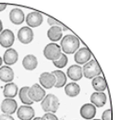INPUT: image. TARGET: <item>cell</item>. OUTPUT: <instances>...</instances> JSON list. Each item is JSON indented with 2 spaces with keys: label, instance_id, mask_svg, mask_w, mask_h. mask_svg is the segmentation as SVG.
<instances>
[{
  "label": "cell",
  "instance_id": "1",
  "mask_svg": "<svg viewBox=\"0 0 119 120\" xmlns=\"http://www.w3.org/2000/svg\"><path fill=\"white\" fill-rule=\"evenodd\" d=\"M79 47V40L72 34L66 35L61 40V48L66 54H74Z\"/></svg>",
  "mask_w": 119,
  "mask_h": 120
},
{
  "label": "cell",
  "instance_id": "2",
  "mask_svg": "<svg viewBox=\"0 0 119 120\" xmlns=\"http://www.w3.org/2000/svg\"><path fill=\"white\" fill-rule=\"evenodd\" d=\"M42 108L46 113H56L59 107V100L54 94L46 95L42 101Z\"/></svg>",
  "mask_w": 119,
  "mask_h": 120
},
{
  "label": "cell",
  "instance_id": "3",
  "mask_svg": "<svg viewBox=\"0 0 119 120\" xmlns=\"http://www.w3.org/2000/svg\"><path fill=\"white\" fill-rule=\"evenodd\" d=\"M102 73V69L96 60H90L87 62L82 68V74L87 79H93Z\"/></svg>",
  "mask_w": 119,
  "mask_h": 120
},
{
  "label": "cell",
  "instance_id": "4",
  "mask_svg": "<svg viewBox=\"0 0 119 120\" xmlns=\"http://www.w3.org/2000/svg\"><path fill=\"white\" fill-rule=\"evenodd\" d=\"M44 55L46 59L56 61L61 56V47L56 44H49L44 49Z\"/></svg>",
  "mask_w": 119,
  "mask_h": 120
},
{
  "label": "cell",
  "instance_id": "5",
  "mask_svg": "<svg viewBox=\"0 0 119 120\" xmlns=\"http://www.w3.org/2000/svg\"><path fill=\"white\" fill-rule=\"evenodd\" d=\"M28 94L32 102H40L45 97V90L39 84H33L30 88Z\"/></svg>",
  "mask_w": 119,
  "mask_h": 120
},
{
  "label": "cell",
  "instance_id": "6",
  "mask_svg": "<svg viewBox=\"0 0 119 120\" xmlns=\"http://www.w3.org/2000/svg\"><path fill=\"white\" fill-rule=\"evenodd\" d=\"M14 40H15L14 33L10 30H2V32L0 33V45L2 47L8 48L12 46Z\"/></svg>",
  "mask_w": 119,
  "mask_h": 120
},
{
  "label": "cell",
  "instance_id": "7",
  "mask_svg": "<svg viewBox=\"0 0 119 120\" xmlns=\"http://www.w3.org/2000/svg\"><path fill=\"white\" fill-rule=\"evenodd\" d=\"M18 39L20 43L28 45L33 39V31L30 27H22L18 32Z\"/></svg>",
  "mask_w": 119,
  "mask_h": 120
},
{
  "label": "cell",
  "instance_id": "8",
  "mask_svg": "<svg viewBox=\"0 0 119 120\" xmlns=\"http://www.w3.org/2000/svg\"><path fill=\"white\" fill-rule=\"evenodd\" d=\"M17 102L12 98L5 99L1 104V111L6 115H12L17 110Z\"/></svg>",
  "mask_w": 119,
  "mask_h": 120
},
{
  "label": "cell",
  "instance_id": "9",
  "mask_svg": "<svg viewBox=\"0 0 119 120\" xmlns=\"http://www.w3.org/2000/svg\"><path fill=\"white\" fill-rule=\"evenodd\" d=\"M91 57V54L89 52V50L87 47H82L80 48L76 54H75V61L79 64V65H83L86 64L87 62H89V59Z\"/></svg>",
  "mask_w": 119,
  "mask_h": 120
},
{
  "label": "cell",
  "instance_id": "10",
  "mask_svg": "<svg viewBox=\"0 0 119 120\" xmlns=\"http://www.w3.org/2000/svg\"><path fill=\"white\" fill-rule=\"evenodd\" d=\"M34 110L30 105H22L19 108L17 115L20 120H31L34 116Z\"/></svg>",
  "mask_w": 119,
  "mask_h": 120
},
{
  "label": "cell",
  "instance_id": "11",
  "mask_svg": "<svg viewBox=\"0 0 119 120\" xmlns=\"http://www.w3.org/2000/svg\"><path fill=\"white\" fill-rule=\"evenodd\" d=\"M39 81H40L41 85L45 89H51L56 84V78H55V76L53 75L52 73L44 72L40 76Z\"/></svg>",
  "mask_w": 119,
  "mask_h": 120
},
{
  "label": "cell",
  "instance_id": "12",
  "mask_svg": "<svg viewBox=\"0 0 119 120\" xmlns=\"http://www.w3.org/2000/svg\"><path fill=\"white\" fill-rule=\"evenodd\" d=\"M43 15L40 12L37 11H32L28 14L27 18H26V22L30 27H38L42 24L43 22Z\"/></svg>",
  "mask_w": 119,
  "mask_h": 120
},
{
  "label": "cell",
  "instance_id": "13",
  "mask_svg": "<svg viewBox=\"0 0 119 120\" xmlns=\"http://www.w3.org/2000/svg\"><path fill=\"white\" fill-rule=\"evenodd\" d=\"M96 115V107L92 104H85L80 108V116L84 119H92Z\"/></svg>",
  "mask_w": 119,
  "mask_h": 120
},
{
  "label": "cell",
  "instance_id": "14",
  "mask_svg": "<svg viewBox=\"0 0 119 120\" xmlns=\"http://www.w3.org/2000/svg\"><path fill=\"white\" fill-rule=\"evenodd\" d=\"M107 101V97L105 93L103 91H96L93 92L90 96V102L94 106L97 107H103Z\"/></svg>",
  "mask_w": 119,
  "mask_h": 120
},
{
  "label": "cell",
  "instance_id": "15",
  "mask_svg": "<svg viewBox=\"0 0 119 120\" xmlns=\"http://www.w3.org/2000/svg\"><path fill=\"white\" fill-rule=\"evenodd\" d=\"M67 74L69 79H71L74 80V81L79 80V79L82 78V76H83L81 67H79V66H78V65H73V66H71V67L67 69Z\"/></svg>",
  "mask_w": 119,
  "mask_h": 120
},
{
  "label": "cell",
  "instance_id": "16",
  "mask_svg": "<svg viewBox=\"0 0 119 120\" xmlns=\"http://www.w3.org/2000/svg\"><path fill=\"white\" fill-rule=\"evenodd\" d=\"M14 79V72L12 68L7 66L0 68V79L3 82H11Z\"/></svg>",
  "mask_w": 119,
  "mask_h": 120
},
{
  "label": "cell",
  "instance_id": "17",
  "mask_svg": "<svg viewBox=\"0 0 119 120\" xmlns=\"http://www.w3.org/2000/svg\"><path fill=\"white\" fill-rule=\"evenodd\" d=\"M38 60L35 56L33 55H28L22 60V66L27 70H33L37 68Z\"/></svg>",
  "mask_w": 119,
  "mask_h": 120
},
{
  "label": "cell",
  "instance_id": "18",
  "mask_svg": "<svg viewBox=\"0 0 119 120\" xmlns=\"http://www.w3.org/2000/svg\"><path fill=\"white\" fill-rule=\"evenodd\" d=\"M18 58H19V55L17 51L13 48H8L4 54V62L8 66L14 65L18 61Z\"/></svg>",
  "mask_w": 119,
  "mask_h": 120
},
{
  "label": "cell",
  "instance_id": "19",
  "mask_svg": "<svg viewBox=\"0 0 119 120\" xmlns=\"http://www.w3.org/2000/svg\"><path fill=\"white\" fill-rule=\"evenodd\" d=\"M9 19L12 23L19 25L24 21V13L19 8H13L9 13Z\"/></svg>",
  "mask_w": 119,
  "mask_h": 120
},
{
  "label": "cell",
  "instance_id": "20",
  "mask_svg": "<svg viewBox=\"0 0 119 120\" xmlns=\"http://www.w3.org/2000/svg\"><path fill=\"white\" fill-rule=\"evenodd\" d=\"M62 35H63V30L60 27H56V26H52L47 32V36L52 42L59 41L62 38Z\"/></svg>",
  "mask_w": 119,
  "mask_h": 120
},
{
  "label": "cell",
  "instance_id": "21",
  "mask_svg": "<svg viewBox=\"0 0 119 120\" xmlns=\"http://www.w3.org/2000/svg\"><path fill=\"white\" fill-rule=\"evenodd\" d=\"M91 83H92V87L94 88V90H97V91H103L104 92V90H105L107 88V84H106L104 78L101 77V76H97V77L93 78Z\"/></svg>",
  "mask_w": 119,
  "mask_h": 120
},
{
  "label": "cell",
  "instance_id": "22",
  "mask_svg": "<svg viewBox=\"0 0 119 120\" xmlns=\"http://www.w3.org/2000/svg\"><path fill=\"white\" fill-rule=\"evenodd\" d=\"M18 86L16 85L15 83H12V82H9L7 84L5 85L4 87V96L6 98H14L17 93H18Z\"/></svg>",
  "mask_w": 119,
  "mask_h": 120
},
{
  "label": "cell",
  "instance_id": "23",
  "mask_svg": "<svg viewBox=\"0 0 119 120\" xmlns=\"http://www.w3.org/2000/svg\"><path fill=\"white\" fill-rule=\"evenodd\" d=\"M52 74L56 78V84L55 86L56 88H61L66 85L67 83V76L61 70H55L52 72Z\"/></svg>",
  "mask_w": 119,
  "mask_h": 120
},
{
  "label": "cell",
  "instance_id": "24",
  "mask_svg": "<svg viewBox=\"0 0 119 120\" xmlns=\"http://www.w3.org/2000/svg\"><path fill=\"white\" fill-rule=\"evenodd\" d=\"M79 91H80L79 86L77 83H75V82L68 83L65 87V92L69 97H75V96L78 95L79 94Z\"/></svg>",
  "mask_w": 119,
  "mask_h": 120
},
{
  "label": "cell",
  "instance_id": "25",
  "mask_svg": "<svg viewBox=\"0 0 119 120\" xmlns=\"http://www.w3.org/2000/svg\"><path fill=\"white\" fill-rule=\"evenodd\" d=\"M29 90H30V88L27 87V86L22 87L20 89V90H19V96L20 101L22 102V104H24V105H32V103H33L30 99V97H29V94H28Z\"/></svg>",
  "mask_w": 119,
  "mask_h": 120
},
{
  "label": "cell",
  "instance_id": "26",
  "mask_svg": "<svg viewBox=\"0 0 119 120\" xmlns=\"http://www.w3.org/2000/svg\"><path fill=\"white\" fill-rule=\"evenodd\" d=\"M67 62H68V59H67V56H66L65 54H62V53H61L60 57L57 60H56V61H53V64H54L57 68H65V67L67 66Z\"/></svg>",
  "mask_w": 119,
  "mask_h": 120
},
{
  "label": "cell",
  "instance_id": "27",
  "mask_svg": "<svg viewBox=\"0 0 119 120\" xmlns=\"http://www.w3.org/2000/svg\"><path fill=\"white\" fill-rule=\"evenodd\" d=\"M47 22H48V24H49V25H51V26H56V27H60V28H61L63 30H67V27H65V26H64L62 23H60L59 21H57L56 19H53V18H48Z\"/></svg>",
  "mask_w": 119,
  "mask_h": 120
},
{
  "label": "cell",
  "instance_id": "28",
  "mask_svg": "<svg viewBox=\"0 0 119 120\" xmlns=\"http://www.w3.org/2000/svg\"><path fill=\"white\" fill-rule=\"evenodd\" d=\"M41 120H58V118L53 113H46L41 117Z\"/></svg>",
  "mask_w": 119,
  "mask_h": 120
},
{
  "label": "cell",
  "instance_id": "29",
  "mask_svg": "<svg viewBox=\"0 0 119 120\" xmlns=\"http://www.w3.org/2000/svg\"><path fill=\"white\" fill-rule=\"evenodd\" d=\"M103 120H112V111L110 109L105 110L102 116Z\"/></svg>",
  "mask_w": 119,
  "mask_h": 120
},
{
  "label": "cell",
  "instance_id": "30",
  "mask_svg": "<svg viewBox=\"0 0 119 120\" xmlns=\"http://www.w3.org/2000/svg\"><path fill=\"white\" fill-rule=\"evenodd\" d=\"M0 120H15V119L10 115L2 114V115H0Z\"/></svg>",
  "mask_w": 119,
  "mask_h": 120
},
{
  "label": "cell",
  "instance_id": "31",
  "mask_svg": "<svg viewBox=\"0 0 119 120\" xmlns=\"http://www.w3.org/2000/svg\"><path fill=\"white\" fill-rule=\"evenodd\" d=\"M7 5L6 4H0V11H3L4 9H6Z\"/></svg>",
  "mask_w": 119,
  "mask_h": 120
},
{
  "label": "cell",
  "instance_id": "32",
  "mask_svg": "<svg viewBox=\"0 0 119 120\" xmlns=\"http://www.w3.org/2000/svg\"><path fill=\"white\" fill-rule=\"evenodd\" d=\"M2 29H3V24H2V21L0 20V33L2 32Z\"/></svg>",
  "mask_w": 119,
  "mask_h": 120
},
{
  "label": "cell",
  "instance_id": "33",
  "mask_svg": "<svg viewBox=\"0 0 119 120\" xmlns=\"http://www.w3.org/2000/svg\"><path fill=\"white\" fill-rule=\"evenodd\" d=\"M33 120H41V117H35Z\"/></svg>",
  "mask_w": 119,
  "mask_h": 120
},
{
  "label": "cell",
  "instance_id": "34",
  "mask_svg": "<svg viewBox=\"0 0 119 120\" xmlns=\"http://www.w3.org/2000/svg\"><path fill=\"white\" fill-rule=\"evenodd\" d=\"M2 62H3V61H2V58H1V57H0V66H1V65H2Z\"/></svg>",
  "mask_w": 119,
  "mask_h": 120
},
{
  "label": "cell",
  "instance_id": "35",
  "mask_svg": "<svg viewBox=\"0 0 119 120\" xmlns=\"http://www.w3.org/2000/svg\"><path fill=\"white\" fill-rule=\"evenodd\" d=\"M92 120H100V119H92Z\"/></svg>",
  "mask_w": 119,
  "mask_h": 120
}]
</instances>
